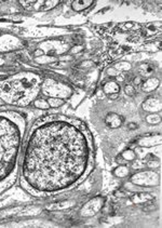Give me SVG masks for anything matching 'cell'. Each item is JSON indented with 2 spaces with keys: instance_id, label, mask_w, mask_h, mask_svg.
<instances>
[{
  "instance_id": "obj_1",
  "label": "cell",
  "mask_w": 162,
  "mask_h": 228,
  "mask_svg": "<svg viewBox=\"0 0 162 228\" xmlns=\"http://www.w3.org/2000/svg\"><path fill=\"white\" fill-rule=\"evenodd\" d=\"M0 114V191L10 186V176L15 171L16 157L19 155V143L23 136V127L19 123L24 121L19 116L10 121L12 113Z\"/></svg>"
},
{
  "instance_id": "obj_2",
  "label": "cell",
  "mask_w": 162,
  "mask_h": 228,
  "mask_svg": "<svg viewBox=\"0 0 162 228\" xmlns=\"http://www.w3.org/2000/svg\"><path fill=\"white\" fill-rule=\"evenodd\" d=\"M40 77L35 74L15 76L13 81L0 82V97L11 104L27 105L38 94Z\"/></svg>"
},
{
  "instance_id": "obj_3",
  "label": "cell",
  "mask_w": 162,
  "mask_h": 228,
  "mask_svg": "<svg viewBox=\"0 0 162 228\" xmlns=\"http://www.w3.org/2000/svg\"><path fill=\"white\" fill-rule=\"evenodd\" d=\"M105 122H106V126L109 127V128H119L120 126H122V123H123V118L119 116L118 114H113V113H110L106 116L105 118Z\"/></svg>"
},
{
  "instance_id": "obj_4",
  "label": "cell",
  "mask_w": 162,
  "mask_h": 228,
  "mask_svg": "<svg viewBox=\"0 0 162 228\" xmlns=\"http://www.w3.org/2000/svg\"><path fill=\"white\" fill-rule=\"evenodd\" d=\"M154 197L151 195L147 194V193H138V194H134L131 197V200H132L134 203H147L149 200H152Z\"/></svg>"
},
{
  "instance_id": "obj_5",
  "label": "cell",
  "mask_w": 162,
  "mask_h": 228,
  "mask_svg": "<svg viewBox=\"0 0 162 228\" xmlns=\"http://www.w3.org/2000/svg\"><path fill=\"white\" fill-rule=\"evenodd\" d=\"M92 3H93V1H86V0L84 1H74L72 7L75 11H83L87 8H89L90 6H92Z\"/></svg>"
},
{
  "instance_id": "obj_6",
  "label": "cell",
  "mask_w": 162,
  "mask_h": 228,
  "mask_svg": "<svg viewBox=\"0 0 162 228\" xmlns=\"http://www.w3.org/2000/svg\"><path fill=\"white\" fill-rule=\"evenodd\" d=\"M119 86L113 81H107L104 86V91L107 94H113V93H118L119 92Z\"/></svg>"
},
{
  "instance_id": "obj_7",
  "label": "cell",
  "mask_w": 162,
  "mask_h": 228,
  "mask_svg": "<svg viewBox=\"0 0 162 228\" xmlns=\"http://www.w3.org/2000/svg\"><path fill=\"white\" fill-rule=\"evenodd\" d=\"M158 83H159V81H158V79H156V78L148 79L147 81L144 83L143 90L144 91L150 92V91H152V90H155L156 88H157V86H158Z\"/></svg>"
},
{
  "instance_id": "obj_8",
  "label": "cell",
  "mask_w": 162,
  "mask_h": 228,
  "mask_svg": "<svg viewBox=\"0 0 162 228\" xmlns=\"http://www.w3.org/2000/svg\"><path fill=\"white\" fill-rule=\"evenodd\" d=\"M48 103H49L50 107H60L62 105H64L65 101L63 99H58V97H49L48 99Z\"/></svg>"
},
{
  "instance_id": "obj_9",
  "label": "cell",
  "mask_w": 162,
  "mask_h": 228,
  "mask_svg": "<svg viewBox=\"0 0 162 228\" xmlns=\"http://www.w3.org/2000/svg\"><path fill=\"white\" fill-rule=\"evenodd\" d=\"M34 105L35 107H37V108H40V109H49L50 108V105L48 101H45L43 99H36L34 102Z\"/></svg>"
},
{
  "instance_id": "obj_10",
  "label": "cell",
  "mask_w": 162,
  "mask_h": 228,
  "mask_svg": "<svg viewBox=\"0 0 162 228\" xmlns=\"http://www.w3.org/2000/svg\"><path fill=\"white\" fill-rule=\"evenodd\" d=\"M115 174L117 176H120V177H124V176H127L129 174V169L125 165H121L115 171Z\"/></svg>"
},
{
  "instance_id": "obj_11",
  "label": "cell",
  "mask_w": 162,
  "mask_h": 228,
  "mask_svg": "<svg viewBox=\"0 0 162 228\" xmlns=\"http://www.w3.org/2000/svg\"><path fill=\"white\" fill-rule=\"evenodd\" d=\"M124 92L127 93V95H129V96H134V95L136 94V90L135 88H134V86L133 84H127L124 87Z\"/></svg>"
},
{
  "instance_id": "obj_12",
  "label": "cell",
  "mask_w": 162,
  "mask_h": 228,
  "mask_svg": "<svg viewBox=\"0 0 162 228\" xmlns=\"http://www.w3.org/2000/svg\"><path fill=\"white\" fill-rule=\"evenodd\" d=\"M57 3H58V1H44L43 7L41 8V11H47V10H50V9H52L53 7H55Z\"/></svg>"
},
{
  "instance_id": "obj_13",
  "label": "cell",
  "mask_w": 162,
  "mask_h": 228,
  "mask_svg": "<svg viewBox=\"0 0 162 228\" xmlns=\"http://www.w3.org/2000/svg\"><path fill=\"white\" fill-rule=\"evenodd\" d=\"M122 157H123L125 160H133L135 158V152H133V150H131V149H128V150L123 152Z\"/></svg>"
},
{
  "instance_id": "obj_14",
  "label": "cell",
  "mask_w": 162,
  "mask_h": 228,
  "mask_svg": "<svg viewBox=\"0 0 162 228\" xmlns=\"http://www.w3.org/2000/svg\"><path fill=\"white\" fill-rule=\"evenodd\" d=\"M143 209H144V211H152V210L156 209V206H155V204H152V203H150V202L148 201V204L144 205Z\"/></svg>"
},
{
  "instance_id": "obj_15",
  "label": "cell",
  "mask_w": 162,
  "mask_h": 228,
  "mask_svg": "<svg viewBox=\"0 0 162 228\" xmlns=\"http://www.w3.org/2000/svg\"><path fill=\"white\" fill-rule=\"evenodd\" d=\"M115 195H116L117 197H121V198H124V197H128L129 196V194H127V191H124V190H118V191L115 193Z\"/></svg>"
},
{
  "instance_id": "obj_16",
  "label": "cell",
  "mask_w": 162,
  "mask_h": 228,
  "mask_svg": "<svg viewBox=\"0 0 162 228\" xmlns=\"http://www.w3.org/2000/svg\"><path fill=\"white\" fill-rule=\"evenodd\" d=\"M133 83L136 84V86L143 83V79H142V77H135L134 80H133Z\"/></svg>"
},
{
  "instance_id": "obj_17",
  "label": "cell",
  "mask_w": 162,
  "mask_h": 228,
  "mask_svg": "<svg viewBox=\"0 0 162 228\" xmlns=\"http://www.w3.org/2000/svg\"><path fill=\"white\" fill-rule=\"evenodd\" d=\"M43 54H44V52L40 49H38V50L35 51V55H36V56H41V55H43Z\"/></svg>"
},
{
  "instance_id": "obj_18",
  "label": "cell",
  "mask_w": 162,
  "mask_h": 228,
  "mask_svg": "<svg viewBox=\"0 0 162 228\" xmlns=\"http://www.w3.org/2000/svg\"><path fill=\"white\" fill-rule=\"evenodd\" d=\"M108 97L110 99H118V93H113V94H108Z\"/></svg>"
},
{
  "instance_id": "obj_19",
  "label": "cell",
  "mask_w": 162,
  "mask_h": 228,
  "mask_svg": "<svg viewBox=\"0 0 162 228\" xmlns=\"http://www.w3.org/2000/svg\"><path fill=\"white\" fill-rule=\"evenodd\" d=\"M80 50H82V47H79V48H78V47H75V48L72 50V53H75V52H79Z\"/></svg>"
},
{
  "instance_id": "obj_20",
  "label": "cell",
  "mask_w": 162,
  "mask_h": 228,
  "mask_svg": "<svg viewBox=\"0 0 162 228\" xmlns=\"http://www.w3.org/2000/svg\"><path fill=\"white\" fill-rule=\"evenodd\" d=\"M137 128V124H135V123H130L129 124V129H136Z\"/></svg>"
}]
</instances>
